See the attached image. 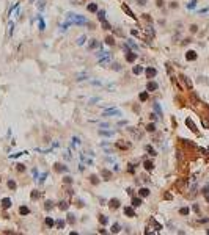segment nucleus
Here are the masks:
<instances>
[{"label": "nucleus", "instance_id": "nucleus-54", "mask_svg": "<svg viewBox=\"0 0 209 235\" xmlns=\"http://www.w3.org/2000/svg\"><path fill=\"white\" fill-rule=\"evenodd\" d=\"M201 193H203L204 196H206V194L209 193V185H206V187H204V188H203V191H201Z\"/></svg>", "mask_w": 209, "mask_h": 235}, {"label": "nucleus", "instance_id": "nucleus-51", "mask_svg": "<svg viewBox=\"0 0 209 235\" xmlns=\"http://www.w3.org/2000/svg\"><path fill=\"white\" fill-rule=\"evenodd\" d=\"M137 3H138L140 6H145V5L148 3V0H137Z\"/></svg>", "mask_w": 209, "mask_h": 235}, {"label": "nucleus", "instance_id": "nucleus-15", "mask_svg": "<svg viewBox=\"0 0 209 235\" xmlns=\"http://www.w3.org/2000/svg\"><path fill=\"white\" fill-rule=\"evenodd\" d=\"M54 169L57 171V172H61V171H68V168L65 165H61V163H55L54 165Z\"/></svg>", "mask_w": 209, "mask_h": 235}, {"label": "nucleus", "instance_id": "nucleus-17", "mask_svg": "<svg viewBox=\"0 0 209 235\" xmlns=\"http://www.w3.org/2000/svg\"><path fill=\"white\" fill-rule=\"evenodd\" d=\"M36 19H38V28H39L41 31H44V30H46V24H44V20H42V17H41V16H38Z\"/></svg>", "mask_w": 209, "mask_h": 235}, {"label": "nucleus", "instance_id": "nucleus-40", "mask_svg": "<svg viewBox=\"0 0 209 235\" xmlns=\"http://www.w3.org/2000/svg\"><path fill=\"white\" fill-rule=\"evenodd\" d=\"M152 107H154V110L157 111V114H159V116H162V108L159 107V104H152Z\"/></svg>", "mask_w": 209, "mask_h": 235}, {"label": "nucleus", "instance_id": "nucleus-18", "mask_svg": "<svg viewBox=\"0 0 209 235\" xmlns=\"http://www.w3.org/2000/svg\"><path fill=\"white\" fill-rule=\"evenodd\" d=\"M87 10L90 11V13H97V3H88V6H87Z\"/></svg>", "mask_w": 209, "mask_h": 235}, {"label": "nucleus", "instance_id": "nucleus-37", "mask_svg": "<svg viewBox=\"0 0 209 235\" xmlns=\"http://www.w3.org/2000/svg\"><path fill=\"white\" fill-rule=\"evenodd\" d=\"M101 25H102V28L104 30H112V25H110L107 20H104V22H101Z\"/></svg>", "mask_w": 209, "mask_h": 235}, {"label": "nucleus", "instance_id": "nucleus-42", "mask_svg": "<svg viewBox=\"0 0 209 235\" xmlns=\"http://www.w3.org/2000/svg\"><path fill=\"white\" fill-rule=\"evenodd\" d=\"M127 44H129V46L132 47V49H134V52H138V46H135V44H134V42H132L131 39H129V41H127Z\"/></svg>", "mask_w": 209, "mask_h": 235}, {"label": "nucleus", "instance_id": "nucleus-45", "mask_svg": "<svg viewBox=\"0 0 209 235\" xmlns=\"http://www.w3.org/2000/svg\"><path fill=\"white\" fill-rule=\"evenodd\" d=\"M189 30H190V33H197V31H198V25H195V24H193V25H190V28H189Z\"/></svg>", "mask_w": 209, "mask_h": 235}, {"label": "nucleus", "instance_id": "nucleus-6", "mask_svg": "<svg viewBox=\"0 0 209 235\" xmlns=\"http://www.w3.org/2000/svg\"><path fill=\"white\" fill-rule=\"evenodd\" d=\"M124 215L127 216V218H135V210H134V207H124Z\"/></svg>", "mask_w": 209, "mask_h": 235}, {"label": "nucleus", "instance_id": "nucleus-27", "mask_svg": "<svg viewBox=\"0 0 209 235\" xmlns=\"http://www.w3.org/2000/svg\"><path fill=\"white\" fill-rule=\"evenodd\" d=\"M149 221H151V224L154 226V229H156V230H160V229H162V224H159V223H157V221L154 219V218H151Z\"/></svg>", "mask_w": 209, "mask_h": 235}, {"label": "nucleus", "instance_id": "nucleus-3", "mask_svg": "<svg viewBox=\"0 0 209 235\" xmlns=\"http://www.w3.org/2000/svg\"><path fill=\"white\" fill-rule=\"evenodd\" d=\"M119 199H116V198H113V199H110L109 201V207L112 208V210H116V208H119Z\"/></svg>", "mask_w": 209, "mask_h": 235}, {"label": "nucleus", "instance_id": "nucleus-22", "mask_svg": "<svg viewBox=\"0 0 209 235\" xmlns=\"http://www.w3.org/2000/svg\"><path fill=\"white\" fill-rule=\"evenodd\" d=\"M19 213H20V215H28V213H30V208H28L27 205H22V207H19Z\"/></svg>", "mask_w": 209, "mask_h": 235}, {"label": "nucleus", "instance_id": "nucleus-19", "mask_svg": "<svg viewBox=\"0 0 209 235\" xmlns=\"http://www.w3.org/2000/svg\"><path fill=\"white\" fill-rule=\"evenodd\" d=\"M116 147H119V149H129L131 144L129 143H124V141L121 140V141H118V143H116Z\"/></svg>", "mask_w": 209, "mask_h": 235}, {"label": "nucleus", "instance_id": "nucleus-24", "mask_svg": "<svg viewBox=\"0 0 209 235\" xmlns=\"http://www.w3.org/2000/svg\"><path fill=\"white\" fill-rule=\"evenodd\" d=\"M142 205V198H134L132 199V207H140Z\"/></svg>", "mask_w": 209, "mask_h": 235}, {"label": "nucleus", "instance_id": "nucleus-36", "mask_svg": "<svg viewBox=\"0 0 209 235\" xmlns=\"http://www.w3.org/2000/svg\"><path fill=\"white\" fill-rule=\"evenodd\" d=\"M99 46V41H96V39H93L91 42H90V46H88V49L91 50V49H95V47H97Z\"/></svg>", "mask_w": 209, "mask_h": 235}, {"label": "nucleus", "instance_id": "nucleus-4", "mask_svg": "<svg viewBox=\"0 0 209 235\" xmlns=\"http://www.w3.org/2000/svg\"><path fill=\"white\" fill-rule=\"evenodd\" d=\"M157 88H159V85H157L156 82H148L146 83V89H148V93H154V91H157Z\"/></svg>", "mask_w": 209, "mask_h": 235}, {"label": "nucleus", "instance_id": "nucleus-1", "mask_svg": "<svg viewBox=\"0 0 209 235\" xmlns=\"http://www.w3.org/2000/svg\"><path fill=\"white\" fill-rule=\"evenodd\" d=\"M68 17V24H77V25H83L88 22L87 17H83V16H79V14H72V13H69V14L66 16Z\"/></svg>", "mask_w": 209, "mask_h": 235}, {"label": "nucleus", "instance_id": "nucleus-30", "mask_svg": "<svg viewBox=\"0 0 209 235\" xmlns=\"http://www.w3.org/2000/svg\"><path fill=\"white\" fill-rule=\"evenodd\" d=\"M6 185H8V188H10V190H16V188H18V183L13 180V179H11V180H8Z\"/></svg>", "mask_w": 209, "mask_h": 235}, {"label": "nucleus", "instance_id": "nucleus-61", "mask_svg": "<svg viewBox=\"0 0 209 235\" xmlns=\"http://www.w3.org/2000/svg\"><path fill=\"white\" fill-rule=\"evenodd\" d=\"M165 199H171V194H170V193H165Z\"/></svg>", "mask_w": 209, "mask_h": 235}, {"label": "nucleus", "instance_id": "nucleus-14", "mask_svg": "<svg viewBox=\"0 0 209 235\" xmlns=\"http://www.w3.org/2000/svg\"><path fill=\"white\" fill-rule=\"evenodd\" d=\"M149 193H151L149 188H140V190H138V196H140V198H146V196H149Z\"/></svg>", "mask_w": 209, "mask_h": 235}, {"label": "nucleus", "instance_id": "nucleus-57", "mask_svg": "<svg viewBox=\"0 0 209 235\" xmlns=\"http://www.w3.org/2000/svg\"><path fill=\"white\" fill-rule=\"evenodd\" d=\"M170 8H178V3L176 2H171V3H170Z\"/></svg>", "mask_w": 209, "mask_h": 235}, {"label": "nucleus", "instance_id": "nucleus-38", "mask_svg": "<svg viewBox=\"0 0 209 235\" xmlns=\"http://www.w3.org/2000/svg\"><path fill=\"white\" fill-rule=\"evenodd\" d=\"M16 166H18V168H16V169H18V171H19V172H24V171H25V169H27V168H25V165H24V163H18V165H16Z\"/></svg>", "mask_w": 209, "mask_h": 235}, {"label": "nucleus", "instance_id": "nucleus-33", "mask_svg": "<svg viewBox=\"0 0 209 235\" xmlns=\"http://www.w3.org/2000/svg\"><path fill=\"white\" fill-rule=\"evenodd\" d=\"M145 149H146V151L149 152V155H151V157H156V155H157V152H156V151H154V149H152L151 146H149V144H148V146L145 147Z\"/></svg>", "mask_w": 209, "mask_h": 235}, {"label": "nucleus", "instance_id": "nucleus-12", "mask_svg": "<svg viewBox=\"0 0 209 235\" xmlns=\"http://www.w3.org/2000/svg\"><path fill=\"white\" fill-rule=\"evenodd\" d=\"M186 125H189V129H190L192 132H197V125H195V122L192 121L190 118H187V119H186Z\"/></svg>", "mask_w": 209, "mask_h": 235}, {"label": "nucleus", "instance_id": "nucleus-46", "mask_svg": "<svg viewBox=\"0 0 209 235\" xmlns=\"http://www.w3.org/2000/svg\"><path fill=\"white\" fill-rule=\"evenodd\" d=\"M63 182H65V183H66V185H69V183H72V179H71L69 176H66L65 179H63Z\"/></svg>", "mask_w": 209, "mask_h": 235}, {"label": "nucleus", "instance_id": "nucleus-39", "mask_svg": "<svg viewBox=\"0 0 209 235\" xmlns=\"http://www.w3.org/2000/svg\"><path fill=\"white\" fill-rule=\"evenodd\" d=\"M146 132H151V133H152V132H156V125H154V124H148V125H146Z\"/></svg>", "mask_w": 209, "mask_h": 235}, {"label": "nucleus", "instance_id": "nucleus-43", "mask_svg": "<svg viewBox=\"0 0 209 235\" xmlns=\"http://www.w3.org/2000/svg\"><path fill=\"white\" fill-rule=\"evenodd\" d=\"M99 135H102V136H112V135H113V132H105V130H101V132H99Z\"/></svg>", "mask_w": 209, "mask_h": 235}, {"label": "nucleus", "instance_id": "nucleus-7", "mask_svg": "<svg viewBox=\"0 0 209 235\" xmlns=\"http://www.w3.org/2000/svg\"><path fill=\"white\" fill-rule=\"evenodd\" d=\"M197 52H193V50H189V52L186 53V60L187 61H195V60H197Z\"/></svg>", "mask_w": 209, "mask_h": 235}, {"label": "nucleus", "instance_id": "nucleus-50", "mask_svg": "<svg viewBox=\"0 0 209 235\" xmlns=\"http://www.w3.org/2000/svg\"><path fill=\"white\" fill-rule=\"evenodd\" d=\"M8 28H10V30H8V33H10V35H13V28H14V24H13V22H10V25H8Z\"/></svg>", "mask_w": 209, "mask_h": 235}, {"label": "nucleus", "instance_id": "nucleus-34", "mask_svg": "<svg viewBox=\"0 0 209 235\" xmlns=\"http://www.w3.org/2000/svg\"><path fill=\"white\" fill-rule=\"evenodd\" d=\"M44 208H46V210H52V208H54V202H52V201H46Z\"/></svg>", "mask_w": 209, "mask_h": 235}, {"label": "nucleus", "instance_id": "nucleus-31", "mask_svg": "<svg viewBox=\"0 0 209 235\" xmlns=\"http://www.w3.org/2000/svg\"><path fill=\"white\" fill-rule=\"evenodd\" d=\"M99 223H101L102 226H105V224L109 223V218L105 216V215H99Z\"/></svg>", "mask_w": 209, "mask_h": 235}, {"label": "nucleus", "instance_id": "nucleus-8", "mask_svg": "<svg viewBox=\"0 0 209 235\" xmlns=\"http://www.w3.org/2000/svg\"><path fill=\"white\" fill-rule=\"evenodd\" d=\"M135 60H137V52H129V53H126V61H127V63H134Z\"/></svg>", "mask_w": 209, "mask_h": 235}, {"label": "nucleus", "instance_id": "nucleus-52", "mask_svg": "<svg viewBox=\"0 0 209 235\" xmlns=\"http://www.w3.org/2000/svg\"><path fill=\"white\" fill-rule=\"evenodd\" d=\"M195 5H197V2H195V0H192L189 5H187V8H190V10H192V8H195Z\"/></svg>", "mask_w": 209, "mask_h": 235}, {"label": "nucleus", "instance_id": "nucleus-48", "mask_svg": "<svg viewBox=\"0 0 209 235\" xmlns=\"http://www.w3.org/2000/svg\"><path fill=\"white\" fill-rule=\"evenodd\" d=\"M39 198V193H38V191L35 190V191H32V199H38Z\"/></svg>", "mask_w": 209, "mask_h": 235}, {"label": "nucleus", "instance_id": "nucleus-60", "mask_svg": "<svg viewBox=\"0 0 209 235\" xmlns=\"http://www.w3.org/2000/svg\"><path fill=\"white\" fill-rule=\"evenodd\" d=\"M99 125H101V127H109V124H107V122H101Z\"/></svg>", "mask_w": 209, "mask_h": 235}, {"label": "nucleus", "instance_id": "nucleus-56", "mask_svg": "<svg viewBox=\"0 0 209 235\" xmlns=\"http://www.w3.org/2000/svg\"><path fill=\"white\" fill-rule=\"evenodd\" d=\"M118 125H127V121H126V119H124V121H119Z\"/></svg>", "mask_w": 209, "mask_h": 235}, {"label": "nucleus", "instance_id": "nucleus-53", "mask_svg": "<svg viewBox=\"0 0 209 235\" xmlns=\"http://www.w3.org/2000/svg\"><path fill=\"white\" fill-rule=\"evenodd\" d=\"M46 177H47V172H42V176H41V179H39V183H42L46 180Z\"/></svg>", "mask_w": 209, "mask_h": 235}, {"label": "nucleus", "instance_id": "nucleus-9", "mask_svg": "<svg viewBox=\"0 0 209 235\" xmlns=\"http://www.w3.org/2000/svg\"><path fill=\"white\" fill-rule=\"evenodd\" d=\"M123 11H124V13H126L127 16H131L132 19H137V16H135L134 13H132V10H131V8H129V6L126 5V3H124V5H123Z\"/></svg>", "mask_w": 209, "mask_h": 235}, {"label": "nucleus", "instance_id": "nucleus-20", "mask_svg": "<svg viewBox=\"0 0 209 235\" xmlns=\"http://www.w3.org/2000/svg\"><path fill=\"white\" fill-rule=\"evenodd\" d=\"M44 223H46V226H47L49 229H52L54 226H55V221H54V219H52V218H50V216H47V218H46V221H44Z\"/></svg>", "mask_w": 209, "mask_h": 235}, {"label": "nucleus", "instance_id": "nucleus-25", "mask_svg": "<svg viewBox=\"0 0 209 235\" xmlns=\"http://www.w3.org/2000/svg\"><path fill=\"white\" fill-rule=\"evenodd\" d=\"M97 19H99L101 22H104V20H105V11L104 10H101V11L97 10Z\"/></svg>", "mask_w": 209, "mask_h": 235}, {"label": "nucleus", "instance_id": "nucleus-21", "mask_svg": "<svg viewBox=\"0 0 209 235\" xmlns=\"http://www.w3.org/2000/svg\"><path fill=\"white\" fill-rule=\"evenodd\" d=\"M119 230H121V226H119L118 223H115V224L112 226V229H110V232H112V234H118Z\"/></svg>", "mask_w": 209, "mask_h": 235}, {"label": "nucleus", "instance_id": "nucleus-62", "mask_svg": "<svg viewBox=\"0 0 209 235\" xmlns=\"http://www.w3.org/2000/svg\"><path fill=\"white\" fill-rule=\"evenodd\" d=\"M33 176H35V177H38V169H36V168L33 169Z\"/></svg>", "mask_w": 209, "mask_h": 235}, {"label": "nucleus", "instance_id": "nucleus-63", "mask_svg": "<svg viewBox=\"0 0 209 235\" xmlns=\"http://www.w3.org/2000/svg\"><path fill=\"white\" fill-rule=\"evenodd\" d=\"M206 202H209V193L206 194Z\"/></svg>", "mask_w": 209, "mask_h": 235}, {"label": "nucleus", "instance_id": "nucleus-55", "mask_svg": "<svg viewBox=\"0 0 209 235\" xmlns=\"http://www.w3.org/2000/svg\"><path fill=\"white\" fill-rule=\"evenodd\" d=\"M143 19H145V20H149V22H151V20H152V17H151V16H149V14H143Z\"/></svg>", "mask_w": 209, "mask_h": 235}, {"label": "nucleus", "instance_id": "nucleus-59", "mask_svg": "<svg viewBox=\"0 0 209 235\" xmlns=\"http://www.w3.org/2000/svg\"><path fill=\"white\" fill-rule=\"evenodd\" d=\"M193 210H195V212H197V213H200V207L197 205V204H195V205H193Z\"/></svg>", "mask_w": 209, "mask_h": 235}, {"label": "nucleus", "instance_id": "nucleus-13", "mask_svg": "<svg viewBox=\"0 0 209 235\" xmlns=\"http://www.w3.org/2000/svg\"><path fill=\"white\" fill-rule=\"evenodd\" d=\"M57 207L60 208V210H68V208H69V202H68V201H60Z\"/></svg>", "mask_w": 209, "mask_h": 235}, {"label": "nucleus", "instance_id": "nucleus-28", "mask_svg": "<svg viewBox=\"0 0 209 235\" xmlns=\"http://www.w3.org/2000/svg\"><path fill=\"white\" fill-rule=\"evenodd\" d=\"M179 213H181L182 216H187L190 213V208L189 207H182V208H179Z\"/></svg>", "mask_w": 209, "mask_h": 235}, {"label": "nucleus", "instance_id": "nucleus-26", "mask_svg": "<svg viewBox=\"0 0 209 235\" xmlns=\"http://www.w3.org/2000/svg\"><path fill=\"white\" fill-rule=\"evenodd\" d=\"M148 96H149V93H148V91H145V93H140L138 99L142 100V102H146V100H148Z\"/></svg>", "mask_w": 209, "mask_h": 235}, {"label": "nucleus", "instance_id": "nucleus-44", "mask_svg": "<svg viewBox=\"0 0 209 235\" xmlns=\"http://www.w3.org/2000/svg\"><path fill=\"white\" fill-rule=\"evenodd\" d=\"M85 39H87V36H85V35H82V36H80L79 39H77V44H79V46H82L83 42H85Z\"/></svg>", "mask_w": 209, "mask_h": 235}, {"label": "nucleus", "instance_id": "nucleus-47", "mask_svg": "<svg viewBox=\"0 0 209 235\" xmlns=\"http://www.w3.org/2000/svg\"><path fill=\"white\" fill-rule=\"evenodd\" d=\"M164 3H165L164 0H156V6L157 8H162V6H164Z\"/></svg>", "mask_w": 209, "mask_h": 235}, {"label": "nucleus", "instance_id": "nucleus-49", "mask_svg": "<svg viewBox=\"0 0 209 235\" xmlns=\"http://www.w3.org/2000/svg\"><path fill=\"white\" fill-rule=\"evenodd\" d=\"M24 154H27V152H18V154H13V155H10L11 158H16V157H20V155H24Z\"/></svg>", "mask_w": 209, "mask_h": 235}, {"label": "nucleus", "instance_id": "nucleus-23", "mask_svg": "<svg viewBox=\"0 0 209 235\" xmlns=\"http://www.w3.org/2000/svg\"><path fill=\"white\" fill-rule=\"evenodd\" d=\"M142 72H143V67L142 66H134V67H132V74L138 75V74H142Z\"/></svg>", "mask_w": 209, "mask_h": 235}, {"label": "nucleus", "instance_id": "nucleus-32", "mask_svg": "<svg viewBox=\"0 0 209 235\" xmlns=\"http://www.w3.org/2000/svg\"><path fill=\"white\" fill-rule=\"evenodd\" d=\"M90 182H91L93 185H97V183H99V179H97V176L91 174V176H90Z\"/></svg>", "mask_w": 209, "mask_h": 235}, {"label": "nucleus", "instance_id": "nucleus-5", "mask_svg": "<svg viewBox=\"0 0 209 235\" xmlns=\"http://www.w3.org/2000/svg\"><path fill=\"white\" fill-rule=\"evenodd\" d=\"M145 72H146V77H148V78H154V77L157 75L156 67H146V69H145Z\"/></svg>", "mask_w": 209, "mask_h": 235}, {"label": "nucleus", "instance_id": "nucleus-11", "mask_svg": "<svg viewBox=\"0 0 209 235\" xmlns=\"http://www.w3.org/2000/svg\"><path fill=\"white\" fill-rule=\"evenodd\" d=\"M101 176L105 179V180H110L112 179V171H109V169H101Z\"/></svg>", "mask_w": 209, "mask_h": 235}, {"label": "nucleus", "instance_id": "nucleus-58", "mask_svg": "<svg viewBox=\"0 0 209 235\" xmlns=\"http://www.w3.org/2000/svg\"><path fill=\"white\" fill-rule=\"evenodd\" d=\"M113 69L115 71H121V66H119V64H113Z\"/></svg>", "mask_w": 209, "mask_h": 235}, {"label": "nucleus", "instance_id": "nucleus-41", "mask_svg": "<svg viewBox=\"0 0 209 235\" xmlns=\"http://www.w3.org/2000/svg\"><path fill=\"white\" fill-rule=\"evenodd\" d=\"M68 223H69V224H74V223H76V218H74V215H72V213H69V215H68Z\"/></svg>", "mask_w": 209, "mask_h": 235}, {"label": "nucleus", "instance_id": "nucleus-16", "mask_svg": "<svg viewBox=\"0 0 209 235\" xmlns=\"http://www.w3.org/2000/svg\"><path fill=\"white\" fill-rule=\"evenodd\" d=\"M11 204H13V202H11L10 198H3V199H2V207H3V208H10Z\"/></svg>", "mask_w": 209, "mask_h": 235}, {"label": "nucleus", "instance_id": "nucleus-35", "mask_svg": "<svg viewBox=\"0 0 209 235\" xmlns=\"http://www.w3.org/2000/svg\"><path fill=\"white\" fill-rule=\"evenodd\" d=\"M105 44H107V46H113L115 44L113 36H107V38H105Z\"/></svg>", "mask_w": 209, "mask_h": 235}, {"label": "nucleus", "instance_id": "nucleus-29", "mask_svg": "<svg viewBox=\"0 0 209 235\" xmlns=\"http://www.w3.org/2000/svg\"><path fill=\"white\" fill-rule=\"evenodd\" d=\"M65 224H66V221H65V219H58V221H55V226H57V229H63V227H65Z\"/></svg>", "mask_w": 209, "mask_h": 235}, {"label": "nucleus", "instance_id": "nucleus-10", "mask_svg": "<svg viewBox=\"0 0 209 235\" xmlns=\"http://www.w3.org/2000/svg\"><path fill=\"white\" fill-rule=\"evenodd\" d=\"M143 168L146 171H152V169H154V163H152L151 160H145L143 161Z\"/></svg>", "mask_w": 209, "mask_h": 235}, {"label": "nucleus", "instance_id": "nucleus-2", "mask_svg": "<svg viewBox=\"0 0 209 235\" xmlns=\"http://www.w3.org/2000/svg\"><path fill=\"white\" fill-rule=\"evenodd\" d=\"M119 114H121V111H119L118 108H107V110H104L102 116L109 118V116H119Z\"/></svg>", "mask_w": 209, "mask_h": 235}]
</instances>
